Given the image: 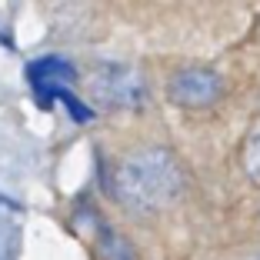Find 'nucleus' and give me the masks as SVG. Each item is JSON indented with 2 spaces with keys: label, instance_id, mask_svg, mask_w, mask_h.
Returning <instances> with one entry per match:
<instances>
[{
  "label": "nucleus",
  "instance_id": "obj_1",
  "mask_svg": "<svg viewBox=\"0 0 260 260\" xmlns=\"http://www.w3.org/2000/svg\"><path fill=\"white\" fill-rule=\"evenodd\" d=\"M180 187H184V170L160 147L130 153L114 174L117 200L130 210H140V214H150V210L174 204Z\"/></svg>",
  "mask_w": 260,
  "mask_h": 260
},
{
  "label": "nucleus",
  "instance_id": "obj_2",
  "mask_svg": "<svg viewBox=\"0 0 260 260\" xmlns=\"http://www.w3.org/2000/svg\"><path fill=\"white\" fill-rule=\"evenodd\" d=\"M220 90H223L220 77L214 70H204V67L180 70L170 80V100L180 104V107H210L220 97Z\"/></svg>",
  "mask_w": 260,
  "mask_h": 260
},
{
  "label": "nucleus",
  "instance_id": "obj_3",
  "mask_svg": "<svg viewBox=\"0 0 260 260\" xmlns=\"http://www.w3.org/2000/svg\"><path fill=\"white\" fill-rule=\"evenodd\" d=\"M27 80H30L34 93L40 97V104H50V100H60L70 90L67 84L74 80V67L63 57H40V60H30Z\"/></svg>",
  "mask_w": 260,
  "mask_h": 260
},
{
  "label": "nucleus",
  "instance_id": "obj_4",
  "mask_svg": "<svg viewBox=\"0 0 260 260\" xmlns=\"http://www.w3.org/2000/svg\"><path fill=\"white\" fill-rule=\"evenodd\" d=\"M97 93L107 104H120V107H137L144 100V84L140 77L127 67H107L97 77Z\"/></svg>",
  "mask_w": 260,
  "mask_h": 260
},
{
  "label": "nucleus",
  "instance_id": "obj_5",
  "mask_svg": "<svg viewBox=\"0 0 260 260\" xmlns=\"http://www.w3.org/2000/svg\"><path fill=\"white\" fill-rule=\"evenodd\" d=\"M244 170L253 184H260V123L247 134L244 140Z\"/></svg>",
  "mask_w": 260,
  "mask_h": 260
},
{
  "label": "nucleus",
  "instance_id": "obj_6",
  "mask_svg": "<svg viewBox=\"0 0 260 260\" xmlns=\"http://www.w3.org/2000/svg\"><path fill=\"white\" fill-rule=\"evenodd\" d=\"M60 100H63V104L70 107V114H74V120H90V107H84V104H80V100H77V97H74L70 90L63 93Z\"/></svg>",
  "mask_w": 260,
  "mask_h": 260
}]
</instances>
